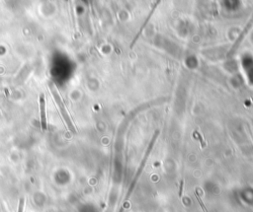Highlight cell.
I'll return each instance as SVG.
<instances>
[{
  "label": "cell",
  "instance_id": "7a4b0ae2",
  "mask_svg": "<svg viewBox=\"0 0 253 212\" xmlns=\"http://www.w3.org/2000/svg\"><path fill=\"white\" fill-rule=\"evenodd\" d=\"M24 205H25V198L21 197L19 201V207H18V212H24Z\"/></svg>",
  "mask_w": 253,
  "mask_h": 212
},
{
  "label": "cell",
  "instance_id": "6da1fadb",
  "mask_svg": "<svg viewBox=\"0 0 253 212\" xmlns=\"http://www.w3.org/2000/svg\"><path fill=\"white\" fill-rule=\"evenodd\" d=\"M40 112H41V126L42 130L46 131L48 129V121H47V117H46V109H45V99L44 96H41L40 99Z\"/></svg>",
  "mask_w": 253,
  "mask_h": 212
},
{
  "label": "cell",
  "instance_id": "3957f363",
  "mask_svg": "<svg viewBox=\"0 0 253 212\" xmlns=\"http://www.w3.org/2000/svg\"><path fill=\"white\" fill-rule=\"evenodd\" d=\"M196 196H197V198H198V201H199V203H200V205H201V206H202V208H203V210H204V211H205V212H207V209H206V207H205V206H204V203L202 202V200H201V198H200V197H199V195H198V194H196Z\"/></svg>",
  "mask_w": 253,
  "mask_h": 212
}]
</instances>
